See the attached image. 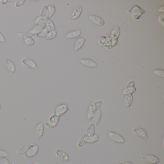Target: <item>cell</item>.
Instances as JSON below:
<instances>
[{"instance_id":"obj_4","label":"cell","mask_w":164,"mask_h":164,"mask_svg":"<svg viewBox=\"0 0 164 164\" xmlns=\"http://www.w3.org/2000/svg\"><path fill=\"white\" fill-rule=\"evenodd\" d=\"M69 111V108L68 105L66 103H62L57 106L54 111V114L60 117Z\"/></svg>"},{"instance_id":"obj_42","label":"cell","mask_w":164,"mask_h":164,"mask_svg":"<svg viewBox=\"0 0 164 164\" xmlns=\"http://www.w3.org/2000/svg\"><path fill=\"white\" fill-rule=\"evenodd\" d=\"M6 41V39L3 35L0 32V43H3Z\"/></svg>"},{"instance_id":"obj_40","label":"cell","mask_w":164,"mask_h":164,"mask_svg":"<svg viewBox=\"0 0 164 164\" xmlns=\"http://www.w3.org/2000/svg\"><path fill=\"white\" fill-rule=\"evenodd\" d=\"M25 0H17L15 3L16 7H20L25 3Z\"/></svg>"},{"instance_id":"obj_18","label":"cell","mask_w":164,"mask_h":164,"mask_svg":"<svg viewBox=\"0 0 164 164\" xmlns=\"http://www.w3.org/2000/svg\"><path fill=\"white\" fill-rule=\"evenodd\" d=\"M102 114V111L101 109L97 110L96 112H95V114H94L92 119H93V122L95 126H98Z\"/></svg>"},{"instance_id":"obj_19","label":"cell","mask_w":164,"mask_h":164,"mask_svg":"<svg viewBox=\"0 0 164 164\" xmlns=\"http://www.w3.org/2000/svg\"><path fill=\"white\" fill-rule=\"evenodd\" d=\"M86 39L84 38H80L77 39L75 42L74 46V50L76 51H77L80 50L83 46L84 43H85Z\"/></svg>"},{"instance_id":"obj_30","label":"cell","mask_w":164,"mask_h":164,"mask_svg":"<svg viewBox=\"0 0 164 164\" xmlns=\"http://www.w3.org/2000/svg\"><path fill=\"white\" fill-rule=\"evenodd\" d=\"M48 31H47V29L45 28L44 29H43L39 33L36 35V37L39 38V39H43V38L45 37L47 33H48Z\"/></svg>"},{"instance_id":"obj_49","label":"cell","mask_w":164,"mask_h":164,"mask_svg":"<svg viewBox=\"0 0 164 164\" xmlns=\"http://www.w3.org/2000/svg\"><path fill=\"white\" fill-rule=\"evenodd\" d=\"M119 164H122V163H119Z\"/></svg>"},{"instance_id":"obj_43","label":"cell","mask_w":164,"mask_h":164,"mask_svg":"<svg viewBox=\"0 0 164 164\" xmlns=\"http://www.w3.org/2000/svg\"><path fill=\"white\" fill-rule=\"evenodd\" d=\"M0 3L2 4H6L8 3V0H0Z\"/></svg>"},{"instance_id":"obj_2","label":"cell","mask_w":164,"mask_h":164,"mask_svg":"<svg viewBox=\"0 0 164 164\" xmlns=\"http://www.w3.org/2000/svg\"><path fill=\"white\" fill-rule=\"evenodd\" d=\"M128 13L131 15L134 20H138L142 17V15L145 14V11L139 6L136 5L129 9L128 10Z\"/></svg>"},{"instance_id":"obj_25","label":"cell","mask_w":164,"mask_h":164,"mask_svg":"<svg viewBox=\"0 0 164 164\" xmlns=\"http://www.w3.org/2000/svg\"><path fill=\"white\" fill-rule=\"evenodd\" d=\"M32 145L27 144L21 146L20 148H18V150H17V154H20V155L25 154L28 151V150L30 148Z\"/></svg>"},{"instance_id":"obj_37","label":"cell","mask_w":164,"mask_h":164,"mask_svg":"<svg viewBox=\"0 0 164 164\" xmlns=\"http://www.w3.org/2000/svg\"><path fill=\"white\" fill-rule=\"evenodd\" d=\"M8 156V154L6 151L0 149V158H6Z\"/></svg>"},{"instance_id":"obj_27","label":"cell","mask_w":164,"mask_h":164,"mask_svg":"<svg viewBox=\"0 0 164 164\" xmlns=\"http://www.w3.org/2000/svg\"><path fill=\"white\" fill-rule=\"evenodd\" d=\"M18 36L20 37L21 40H24L25 39L27 38H31L34 36V35L31 33V31H26L25 32H22V33H19L18 34Z\"/></svg>"},{"instance_id":"obj_35","label":"cell","mask_w":164,"mask_h":164,"mask_svg":"<svg viewBox=\"0 0 164 164\" xmlns=\"http://www.w3.org/2000/svg\"><path fill=\"white\" fill-rule=\"evenodd\" d=\"M48 8V6H46V5L44 6L41 8V11H40V16H41V17H46V13H47ZM46 18H47V17H46Z\"/></svg>"},{"instance_id":"obj_47","label":"cell","mask_w":164,"mask_h":164,"mask_svg":"<svg viewBox=\"0 0 164 164\" xmlns=\"http://www.w3.org/2000/svg\"><path fill=\"white\" fill-rule=\"evenodd\" d=\"M1 110V104H0V111Z\"/></svg>"},{"instance_id":"obj_3","label":"cell","mask_w":164,"mask_h":164,"mask_svg":"<svg viewBox=\"0 0 164 164\" xmlns=\"http://www.w3.org/2000/svg\"><path fill=\"white\" fill-rule=\"evenodd\" d=\"M103 102L101 100L97 101L95 102L91 103L90 105L89 108L88 112L87 113V117L89 120H91L92 119L94 114H95V112L98 109H100L101 106L102 105Z\"/></svg>"},{"instance_id":"obj_24","label":"cell","mask_w":164,"mask_h":164,"mask_svg":"<svg viewBox=\"0 0 164 164\" xmlns=\"http://www.w3.org/2000/svg\"><path fill=\"white\" fill-rule=\"evenodd\" d=\"M45 28V23L41 24L39 25H36L34 28H33L31 31V32L34 35H35Z\"/></svg>"},{"instance_id":"obj_5","label":"cell","mask_w":164,"mask_h":164,"mask_svg":"<svg viewBox=\"0 0 164 164\" xmlns=\"http://www.w3.org/2000/svg\"><path fill=\"white\" fill-rule=\"evenodd\" d=\"M60 117L59 116L53 114L50 117L49 121L46 122L45 125L47 128H55L58 125Z\"/></svg>"},{"instance_id":"obj_7","label":"cell","mask_w":164,"mask_h":164,"mask_svg":"<svg viewBox=\"0 0 164 164\" xmlns=\"http://www.w3.org/2000/svg\"><path fill=\"white\" fill-rule=\"evenodd\" d=\"M136 91V88L135 87V82L134 80H131L127 83L125 88L124 89L123 91L124 95L127 94H133L134 92Z\"/></svg>"},{"instance_id":"obj_11","label":"cell","mask_w":164,"mask_h":164,"mask_svg":"<svg viewBox=\"0 0 164 164\" xmlns=\"http://www.w3.org/2000/svg\"><path fill=\"white\" fill-rule=\"evenodd\" d=\"M22 63L25 66H27L31 69L37 70L38 68L36 62L31 59H24L22 60Z\"/></svg>"},{"instance_id":"obj_46","label":"cell","mask_w":164,"mask_h":164,"mask_svg":"<svg viewBox=\"0 0 164 164\" xmlns=\"http://www.w3.org/2000/svg\"><path fill=\"white\" fill-rule=\"evenodd\" d=\"M13 1H8V2L9 3H12Z\"/></svg>"},{"instance_id":"obj_39","label":"cell","mask_w":164,"mask_h":164,"mask_svg":"<svg viewBox=\"0 0 164 164\" xmlns=\"http://www.w3.org/2000/svg\"><path fill=\"white\" fill-rule=\"evenodd\" d=\"M164 13H162L161 14H160V15H159L158 17V22L160 23L162 26L164 27Z\"/></svg>"},{"instance_id":"obj_29","label":"cell","mask_w":164,"mask_h":164,"mask_svg":"<svg viewBox=\"0 0 164 164\" xmlns=\"http://www.w3.org/2000/svg\"><path fill=\"white\" fill-rule=\"evenodd\" d=\"M57 35V31L54 30V31L48 32V33H47V34L44 38L47 40H51L55 38Z\"/></svg>"},{"instance_id":"obj_12","label":"cell","mask_w":164,"mask_h":164,"mask_svg":"<svg viewBox=\"0 0 164 164\" xmlns=\"http://www.w3.org/2000/svg\"><path fill=\"white\" fill-rule=\"evenodd\" d=\"M133 131L134 133H135L136 135H138L144 139L147 140L148 139L147 133L144 128H134Z\"/></svg>"},{"instance_id":"obj_16","label":"cell","mask_w":164,"mask_h":164,"mask_svg":"<svg viewBox=\"0 0 164 164\" xmlns=\"http://www.w3.org/2000/svg\"><path fill=\"white\" fill-rule=\"evenodd\" d=\"M80 62L85 66L88 68H94L97 66V64L94 61L89 59H82L80 60Z\"/></svg>"},{"instance_id":"obj_1","label":"cell","mask_w":164,"mask_h":164,"mask_svg":"<svg viewBox=\"0 0 164 164\" xmlns=\"http://www.w3.org/2000/svg\"><path fill=\"white\" fill-rule=\"evenodd\" d=\"M99 139L98 134H94L92 136H88L85 134L82 135L77 143V146L82 147L86 144H94L97 142Z\"/></svg>"},{"instance_id":"obj_8","label":"cell","mask_w":164,"mask_h":164,"mask_svg":"<svg viewBox=\"0 0 164 164\" xmlns=\"http://www.w3.org/2000/svg\"><path fill=\"white\" fill-rule=\"evenodd\" d=\"M142 160L146 163L150 164H156L160 162V159L158 157L154 155H146L143 156L142 157Z\"/></svg>"},{"instance_id":"obj_38","label":"cell","mask_w":164,"mask_h":164,"mask_svg":"<svg viewBox=\"0 0 164 164\" xmlns=\"http://www.w3.org/2000/svg\"><path fill=\"white\" fill-rule=\"evenodd\" d=\"M118 38L116 37H111V46L114 47L116 46L118 42Z\"/></svg>"},{"instance_id":"obj_36","label":"cell","mask_w":164,"mask_h":164,"mask_svg":"<svg viewBox=\"0 0 164 164\" xmlns=\"http://www.w3.org/2000/svg\"><path fill=\"white\" fill-rule=\"evenodd\" d=\"M105 41H106V37L104 36H101L98 39V42L101 45H105Z\"/></svg>"},{"instance_id":"obj_13","label":"cell","mask_w":164,"mask_h":164,"mask_svg":"<svg viewBox=\"0 0 164 164\" xmlns=\"http://www.w3.org/2000/svg\"><path fill=\"white\" fill-rule=\"evenodd\" d=\"M56 155L57 156L63 161L67 162L70 160V158L66 152L61 149H58L56 151Z\"/></svg>"},{"instance_id":"obj_10","label":"cell","mask_w":164,"mask_h":164,"mask_svg":"<svg viewBox=\"0 0 164 164\" xmlns=\"http://www.w3.org/2000/svg\"><path fill=\"white\" fill-rule=\"evenodd\" d=\"M89 19L93 23L99 26H102L105 24V21L100 17L94 15H90Z\"/></svg>"},{"instance_id":"obj_26","label":"cell","mask_w":164,"mask_h":164,"mask_svg":"<svg viewBox=\"0 0 164 164\" xmlns=\"http://www.w3.org/2000/svg\"><path fill=\"white\" fill-rule=\"evenodd\" d=\"M55 12V6L54 5H50L49 6H48V9H47V13H46V17L48 19H50V18L54 15V14Z\"/></svg>"},{"instance_id":"obj_41","label":"cell","mask_w":164,"mask_h":164,"mask_svg":"<svg viewBox=\"0 0 164 164\" xmlns=\"http://www.w3.org/2000/svg\"><path fill=\"white\" fill-rule=\"evenodd\" d=\"M1 164H10V163L7 158H3L1 159Z\"/></svg>"},{"instance_id":"obj_14","label":"cell","mask_w":164,"mask_h":164,"mask_svg":"<svg viewBox=\"0 0 164 164\" xmlns=\"http://www.w3.org/2000/svg\"><path fill=\"white\" fill-rule=\"evenodd\" d=\"M82 5H80L76 7L73 11L71 15V20H75L79 18V17H80L82 14Z\"/></svg>"},{"instance_id":"obj_44","label":"cell","mask_w":164,"mask_h":164,"mask_svg":"<svg viewBox=\"0 0 164 164\" xmlns=\"http://www.w3.org/2000/svg\"><path fill=\"white\" fill-rule=\"evenodd\" d=\"M164 6H161V7H160V8H159L158 11V12H164Z\"/></svg>"},{"instance_id":"obj_45","label":"cell","mask_w":164,"mask_h":164,"mask_svg":"<svg viewBox=\"0 0 164 164\" xmlns=\"http://www.w3.org/2000/svg\"><path fill=\"white\" fill-rule=\"evenodd\" d=\"M122 164H134L133 163H131V162H126L124 163H122Z\"/></svg>"},{"instance_id":"obj_9","label":"cell","mask_w":164,"mask_h":164,"mask_svg":"<svg viewBox=\"0 0 164 164\" xmlns=\"http://www.w3.org/2000/svg\"><path fill=\"white\" fill-rule=\"evenodd\" d=\"M39 147L38 145H32L30 148L28 150L26 153L25 154L26 157L28 158H32L34 157L39 152Z\"/></svg>"},{"instance_id":"obj_17","label":"cell","mask_w":164,"mask_h":164,"mask_svg":"<svg viewBox=\"0 0 164 164\" xmlns=\"http://www.w3.org/2000/svg\"><path fill=\"white\" fill-rule=\"evenodd\" d=\"M4 62L8 70L11 73L15 74L16 71V67L14 63L9 59H6L4 60Z\"/></svg>"},{"instance_id":"obj_22","label":"cell","mask_w":164,"mask_h":164,"mask_svg":"<svg viewBox=\"0 0 164 164\" xmlns=\"http://www.w3.org/2000/svg\"><path fill=\"white\" fill-rule=\"evenodd\" d=\"M44 23L45 25L46 29L49 32L55 30V26L51 20L47 18V20L45 21Z\"/></svg>"},{"instance_id":"obj_15","label":"cell","mask_w":164,"mask_h":164,"mask_svg":"<svg viewBox=\"0 0 164 164\" xmlns=\"http://www.w3.org/2000/svg\"><path fill=\"white\" fill-rule=\"evenodd\" d=\"M44 124L43 122H40L38 124L36 127V136L38 140H40L43 137L44 133Z\"/></svg>"},{"instance_id":"obj_20","label":"cell","mask_w":164,"mask_h":164,"mask_svg":"<svg viewBox=\"0 0 164 164\" xmlns=\"http://www.w3.org/2000/svg\"><path fill=\"white\" fill-rule=\"evenodd\" d=\"M80 35H81V31L79 29L77 31L69 32L66 35V37L68 39H76L79 37Z\"/></svg>"},{"instance_id":"obj_28","label":"cell","mask_w":164,"mask_h":164,"mask_svg":"<svg viewBox=\"0 0 164 164\" xmlns=\"http://www.w3.org/2000/svg\"><path fill=\"white\" fill-rule=\"evenodd\" d=\"M120 34V28L118 26L114 27V29L112 30L110 35L111 37H116L119 38Z\"/></svg>"},{"instance_id":"obj_33","label":"cell","mask_w":164,"mask_h":164,"mask_svg":"<svg viewBox=\"0 0 164 164\" xmlns=\"http://www.w3.org/2000/svg\"><path fill=\"white\" fill-rule=\"evenodd\" d=\"M153 73L156 76H158L159 77L164 78V71L163 69H156L154 70Z\"/></svg>"},{"instance_id":"obj_6","label":"cell","mask_w":164,"mask_h":164,"mask_svg":"<svg viewBox=\"0 0 164 164\" xmlns=\"http://www.w3.org/2000/svg\"><path fill=\"white\" fill-rule=\"evenodd\" d=\"M108 135L109 138L112 140V141L118 144H124L125 142V140L123 137L119 135L117 133L113 132V131H109L108 133Z\"/></svg>"},{"instance_id":"obj_48","label":"cell","mask_w":164,"mask_h":164,"mask_svg":"<svg viewBox=\"0 0 164 164\" xmlns=\"http://www.w3.org/2000/svg\"><path fill=\"white\" fill-rule=\"evenodd\" d=\"M37 164V163H32V164Z\"/></svg>"},{"instance_id":"obj_31","label":"cell","mask_w":164,"mask_h":164,"mask_svg":"<svg viewBox=\"0 0 164 164\" xmlns=\"http://www.w3.org/2000/svg\"><path fill=\"white\" fill-rule=\"evenodd\" d=\"M105 47H106L107 49H110L112 48L111 46V36L110 34L108 35L106 37V41L105 44Z\"/></svg>"},{"instance_id":"obj_32","label":"cell","mask_w":164,"mask_h":164,"mask_svg":"<svg viewBox=\"0 0 164 164\" xmlns=\"http://www.w3.org/2000/svg\"><path fill=\"white\" fill-rule=\"evenodd\" d=\"M47 18L46 17L39 16L35 20V25H39V24H41L44 23L45 21L47 20Z\"/></svg>"},{"instance_id":"obj_21","label":"cell","mask_w":164,"mask_h":164,"mask_svg":"<svg viewBox=\"0 0 164 164\" xmlns=\"http://www.w3.org/2000/svg\"><path fill=\"white\" fill-rule=\"evenodd\" d=\"M133 94H127L125 95V98H124V103L126 107L129 108L131 106V104L133 103Z\"/></svg>"},{"instance_id":"obj_34","label":"cell","mask_w":164,"mask_h":164,"mask_svg":"<svg viewBox=\"0 0 164 164\" xmlns=\"http://www.w3.org/2000/svg\"><path fill=\"white\" fill-rule=\"evenodd\" d=\"M24 43H25V44H26L27 45L30 46L34 45L35 43L34 40L32 38H27V39L24 40Z\"/></svg>"},{"instance_id":"obj_23","label":"cell","mask_w":164,"mask_h":164,"mask_svg":"<svg viewBox=\"0 0 164 164\" xmlns=\"http://www.w3.org/2000/svg\"><path fill=\"white\" fill-rule=\"evenodd\" d=\"M95 126L94 123H92L90 124L87 128L85 134L88 136H92L95 134Z\"/></svg>"}]
</instances>
